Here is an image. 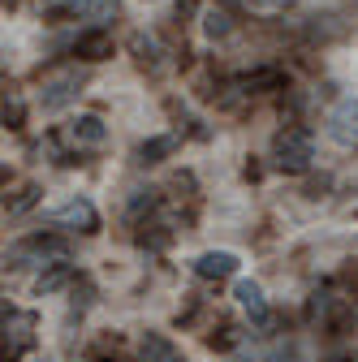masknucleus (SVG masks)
<instances>
[{"instance_id":"obj_22","label":"nucleus","mask_w":358,"mask_h":362,"mask_svg":"<svg viewBox=\"0 0 358 362\" xmlns=\"http://www.w3.org/2000/svg\"><path fill=\"white\" fill-rule=\"evenodd\" d=\"M238 341H242V337H238V328H233V324H220V332H212V337H207V345H212V349H233Z\"/></svg>"},{"instance_id":"obj_23","label":"nucleus","mask_w":358,"mask_h":362,"mask_svg":"<svg viewBox=\"0 0 358 362\" xmlns=\"http://www.w3.org/2000/svg\"><path fill=\"white\" fill-rule=\"evenodd\" d=\"M151 207H156V190H134V199H129L125 211H129V220H134V216H143V211H151Z\"/></svg>"},{"instance_id":"obj_4","label":"nucleus","mask_w":358,"mask_h":362,"mask_svg":"<svg viewBox=\"0 0 358 362\" xmlns=\"http://www.w3.org/2000/svg\"><path fill=\"white\" fill-rule=\"evenodd\" d=\"M78 95H82V74H78V69H69V74H57V78L43 82L39 104H43V112H61V108H69Z\"/></svg>"},{"instance_id":"obj_9","label":"nucleus","mask_w":358,"mask_h":362,"mask_svg":"<svg viewBox=\"0 0 358 362\" xmlns=\"http://www.w3.org/2000/svg\"><path fill=\"white\" fill-rule=\"evenodd\" d=\"M233 272H238V255H229V250H207V255L195 259L199 281H229Z\"/></svg>"},{"instance_id":"obj_15","label":"nucleus","mask_w":358,"mask_h":362,"mask_svg":"<svg viewBox=\"0 0 358 362\" xmlns=\"http://www.w3.org/2000/svg\"><path fill=\"white\" fill-rule=\"evenodd\" d=\"M203 30H207V39H225V35L233 30V18H229L225 9H207V13H203Z\"/></svg>"},{"instance_id":"obj_6","label":"nucleus","mask_w":358,"mask_h":362,"mask_svg":"<svg viewBox=\"0 0 358 362\" xmlns=\"http://www.w3.org/2000/svg\"><path fill=\"white\" fill-rule=\"evenodd\" d=\"M328 134H333V143H341V147H358V100L354 95H341L333 104Z\"/></svg>"},{"instance_id":"obj_13","label":"nucleus","mask_w":358,"mask_h":362,"mask_svg":"<svg viewBox=\"0 0 358 362\" xmlns=\"http://www.w3.org/2000/svg\"><path fill=\"white\" fill-rule=\"evenodd\" d=\"M177 151V134H156V139H147L139 147V164H160Z\"/></svg>"},{"instance_id":"obj_19","label":"nucleus","mask_w":358,"mask_h":362,"mask_svg":"<svg viewBox=\"0 0 358 362\" xmlns=\"http://www.w3.org/2000/svg\"><path fill=\"white\" fill-rule=\"evenodd\" d=\"M69 293H74V298H69V302H74V310H86V306H91V298H96V285L86 281V276H78V281L69 285Z\"/></svg>"},{"instance_id":"obj_5","label":"nucleus","mask_w":358,"mask_h":362,"mask_svg":"<svg viewBox=\"0 0 358 362\" xmlns=\"http://www.w3.org/2000/svg\"><path fill=\"white\" fill-rule=\"evenodd\" d=\"M57 229H74V233H100V211L91 199H69L65 207L52 211Z\"/></svg>"},{"instance_id":"obj_17","label":"nucleus","mask_w":358,"mask_h":362,"mask_svg":"<svg viewBox=\"0 0 358 362\" xmlns=\"http://www.w3.org/2000/svg\"><path fill=\"white\" fill-rule=\"evenodd\" d=\"M65 281H69V272H65V263H57V267H48V272L35 281V293H39V298H43V293H57Z\"/></svg>"},{"instance_id":"obj_21","label":"nucleus","mask_w":358,"mask_h":362,"mask_svg":"<svg viewBox=\"0 0 358 362\" xmlns=\"http://www.w3.org/2000/svg\"><path fill=\"white\" fill-rule=\"evenodd\" d=\"M259 362H302V349H298L294 341H285V345H272Z\"/></svg>"},{"instance_id":"obj_14","label":"nucleus","mask_w":358,"mask_h":362,"mask_svg":"<svg viewBox=\"0 0 358 362\" xmlns=\"http://www.w3.org/2000/svg\"><path fill=\"white\" fill-rule=\"evenodd\" d=\"M333 306H337L333 289H316V293H311V302H306V320L311 324H324L328 315H333Z\"/></svg>"},{"instance_id":"obj_1","label":"nucleus","mask_w":358,"mask_h":362,"mask_svg":"<svg viewBox=\"0 0 358 362\" xmlns=\"http://www.w3.org/2000/svg\"><path fill=\"white\" fill-rule=\"evenodd\" d=\"M65 259H69V242L57 238V233H30V238H22V242L5 255L9 267H57V263H65Z\"/></svg>"},{"instance_id":"obj_12","label":"nucleus","mask_w":358,"mask_h":362,"mask_svg":"<svg viewBox=\"0 0 358 362\" xmlns=\"http://www.w3.org/2000/svg\"><path fill=\"white\" fill-rule=\"evenodd\" d=\"M272 86H281V69H255V74L233 82L238 95H263V90H272Z\"/></svg>"},{"instance_id":"obj_20","label":"nucleus","mask_w":358,"mask_h":362,"mask_svg":"<svg viewBox=\"0 0 358 362\" xmlns=\"http://www.w3.org/2000/svg\"><path fill=\"white\" fill-rule=\"evenodd\" d=\"M129 52H134V57H139V61H143V65H151V61H156V52H160V48H156V39H147V35H143V30H139V35H134V39H129Z\"/></svg>"},{"instance_id":"obj_3","label":"nucleus","mask_w":358,"mask_h":362,"mask_svg":"<svg viewBox=\"0 0 358 362\" xmlns=\"http://www.w3.org/2000/svg\"><path fill=\"white\" fill-rule=\"evenodd\" d=\"M30 345H35V315L5 306V324H0V362H18Z\"/></svg>"},{"instance_id":"obj_7","label":"nucleus","mask_w":358,"mask_h":362,"mask_svg":"<svg viewBox=\"0 0 358 362\" xmlns=\"http://www.w3.org/2000/svg\"><path fill=\"white\" fill-rule=\"evenodd\" d=\"M61 134H65V143L78 147V151H96V147L108 143V125H104L100 117H91V112H86V117H74Z\"/></svg>"},{"instance_id":"obj_18","label":"nucleus","mask_w":358,"mask_h":362,"mask_svg":"<svg viewBox=\"0 0 358 362\" xmlns=\"http://www.w3.org/2000/svg\"><path fill=\"white\" fill-rule=\"evenodd\" d=\"M0 121H5V129H22V121H26V108H22V100H18V95H5Z\"/></svg>"},{"instance_id":"obj_10","label":"nucleus","mask_w":358,"mask_h":362,"mask_svg":"<svg viewBox=\"0 0 358 362\" xmlns=\"http://www.w3.org/2000/svg\"><path fill=\"white\" fill-rule=\"evenodd\" d=\"M233 298L242 310H250L255 324H272V310H267V298H263V285L259 281H238L233 285Z\"/></svg>"},{"instance_id":"obj_16","label":"nucleus","mask_w":358,"mask_h":362,"mask_svg":"<svg viewBox=\"0 0 358 362\" xmlns=\"http://www.w3.org/2000/svg\"><path fill=\"white\" fill-rule=\"evenodd\" d=\"M35 203H39V186H22L13 199H5V211H9V216H26Z\"/></svg>"},{"instance_id":"obj_11","label":"nucleus","mask_w":358,"mask_h":362,"mask_svg":"<svg viewBox=\"0 0 358 362\" xmlns=\"http://www.w3.org/2000/svg\"><path fill=\"white\" fill-rule=\"evenodd\" d=\"M139 354L143 362H182V345H173L164 332H139Z\"/></svg>"},{"instance_id":"obj_24","label":"nucleus","mask_w":358,"mask_h":362,"mask_svg":"<svg viewBox=\"0 0 358 362\" xmlns=\"http://www.w3.org/2000/svg\"><path fill=\"white\" fill-rule=\"evenodd\" d=\"M255 9H285V5H294V0H250Z\"/></svg>"},{"instance_id":"obj_25","label":"nucleus","mask_w":358,"mask_h":362,"mask_svg":"<svg viewBox=\"0 0 358 362\" xmlns=\"http://www.w3.org/2000/svg\"><path fill=\"white\" fill-rule=\"evenodd\" d=\"M5 5H13V0H5Z\"/></svg>"},{"instance_id":"obj_8","label":"nucleus","mask_w":358,"mask_h":362,"mask_svg":"<svg viewBox=\"0 0 358 362\" xmlns=\"http://www.w3.org/2000/svg\"><path fill=\"white\" fill-rule=\"evenodd\" d=\"M74 57L78 61H108L112 57V35L104 26H91V30H82L74 39Z\"/></svg>"},{"instance_id":"obj_2","label":"nucleus","mask_w":358,"mask_h":362,"mask_svg":"<svg viewBox=\"0 0 358 362\" xmlns=\"http://www.w3.org/2000/svg\"><path fill=\"white\" fill-rule=\"evenodd\" d=\"M272 160L281 173H306L311 160H316V139H311V129L294 125V129H281L277 143H272Z\"/></svg>"}]
</instances>
